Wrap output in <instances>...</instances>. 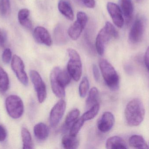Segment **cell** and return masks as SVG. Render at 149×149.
<instances>
[{"label": "cell", "instance_id": "cell-1", "mask_svg": "<svg viewBox=\"0 0 149 149\" xmlns=\"http://www.w3.org/2000/svg\"><path fill=\"white\" fill-rule=\"evenodd\" d=\"M71 76L68 71L56 67L52 71L50 76L52 89L54 94L59 98L65 96V87L71 80Z\"/></svg>", "mask_w": 149, "mask_h": 149}, {"label": "cell", "instance_id": "cell-2", "mask_svg": "<svg viewBox=\"0 0 149 149\" xmlns=\"http://www.w3.org/2000/svg\"><path fill=\"white\" fill-rule=\"evenodd\" d=\"M145 115V109L141 100L135 99L130 101L126 106L125 117L128 125L137 127L142 123Z\"/></svg>", "mask_w": 149, "mask_h": 149}, {"label": "cell", "instance_id": "cell-3", "mask_svg": "<svg viewBox=\"0 0 149 149\" xmlns=\"http://www.w3.org/2000/svg\"><path fill=\"white\" fill-rule=\"evenodd\" d=\"M99 66L102 77L107 86L112 91L118 90L120 86V78L113 66L107 59H101Z\"/></svg>", "mask_w": 149, "mask_h": 149}, {"label": "cell", "instance_id": "cell-4", "mask_svg": "<svg viewBox=\"0 0 149 149\" xmlns=\"http://www.w3.org/2000/svg\"><path fill=\"white\" fill-rule=\"evenodd\" d=\"M118 36L119 33L114 26L109 22H107L104 27L98 33L95 40V47L98 54L102 56L105 52L106 44L111 38H117Z\"/></svg>", "mask_w": 149, "mask_h": 149}, {"label": "cell", "instance_id": "cell-5", "mask_svg": "<svg viewBox=\"0 0 149 149\" xmlns=\"http://www.w3.org/2000/svg\"><path fill=\"white\" fill-rule=\"evenodd\" d=\"M70 59L67 64V71L75 81L79 80L82 74V64L80 57L74 49L67 50Z\"/></svg>", "mask_w": 149, "mask_h": 149}, {"label": "cell", "instance_id": "cell-6", "mask_svg": "<svg viewBox=\"0 0 149 149\" xmlns=\"http://www.w3.org/2000/svg\"><path fill=\"white\" fill-rule=\"evenodd\" d=\"M5 107L8 114L13 119H19L23 114V102L17 95H10L8 96L5 101Z\"/></svg>", "mask_w": 149, "mask_h": 149}, {"label": "cell", "instance_id": "cell-7", "mask_svg": "<svg viewBox=\"0 0 149 149\" xmlns=\"http://www.w3.org/2000/svg\"><path fill=\"white\" fill-rule=\"evenodd\" d=\"M30 77L36 92L38 101L39 103H43L47 97V90L45 83L40 74L35 70H31L30 71Z\"/></svg>", "mask_w": 149, "mask_h": 149}, {"label": "cell", "instance_id": "cell-8", "mask_svg": "<svg viewBox=\"0 0 149 149\" xmlns=\"http://www.w3.org/2000/svg\"><path fill=\"white\" fill-rule=\"evenodd\" d=\"M88 22L86 14L82 11H79L77 15V20L70 27L68 33L72 40H77L86 27Z\"/></svg>", "mask_w": 149, "mask_h": 149}, {"label": "cell", "instance_id": "cell-9", "mask_svg": "<svg viewBox=\"0 0 149 149\" xmlns=\"http://www.w3.org/2000/svg\"><path fill=\"white\" fill-rule=\"evenodd\" d=\"M11 66L20 82L24 85H28L29 78L25 71L24 63L19 56L14 55L11 60Z\"/></svg>", "mask_w": 149, "mask_h": 149}, {"label": "cell", "instance_id": "cell-10", "mask_svg": "<svg viewBox=\"0 0 149 149\" xmlns=\"http://www.w3.org/2000/svg\"><path fill=\"white\" fill-rule=\"evenodd\" d=\"M66 102L64 100L58 101L54 106L50 113L49 122L52 127H56L60 122L66 109Z\"/></svg>", "mask_w": 149, "mask_h": 149}, {"label": "cell", "instance_id": "cell-11", "mask_svg": "<svg viewBox=\"0 0 149 149\" xmlns=\"http://www.w3.org/2000/svg\"><path fill=\"white\" fill-rule=\"evenodd\" d=\"M144 31V24L140 17H137L134 22L129 35L130 42L136 44L142 39Z\"/></svg>", "mask_w": 149, "mask_h": 149}, {"label": "cell", "instance_id": "cell-12", "mask_svg": "<svg viewBox=\"0 0 149 149\" xmlns=\"http://www.w3.org/2000/svg\"><path fill=\"white\" fill-rule=\"evenodd\" d=\"M107 9L114 24L119 28H122L124 20L120 7L116 3L109 2L107 4Z\"/></svg>", "mask_w": 149, "mask_h": 149}, {"label": "cell", "instance_id": "cell-13", "mask_svg": "<svg viewBox=\"0 0 149 149\" xmlns=\"http://www.w3.org/2000/svg\"><path fill=\"white\" fill-rule=\"evenodd\" d=\"M115 121L114 116L112 113L109 112H105L98 121V129L102 133L108 132L113 127Z\"/></svg>", "mask_w": 149, "mask_h": 149}, {"label": "cell", "instance_id": "cell-14", "mask_svg": "<svg viewBox=\"0 0 149 149\" xmlns=\"http://www.w3.org/2000/svg\"><path fill=\"white\" fill-rule=\"evenodd\" d=\"M33 36L38 43L50 46L52 44V39L48 31L44 27L38 26L35 29Z\"/></svg>", "mask_w": 149, "mask_h": 149}, {"label": "cell", "instance_id": "cell-15", "mask_svg": "<svg viewBox=\"0 0 149 149\" xmlns=\"http://www.w3.org/2000/svg\"><path fill=\"white\" fill-rule=\"evenodd\" d=\"M120 8L127 24H129L133 18L134 8L131 0H120Z\"/></svg>", "mask_w": 149, "mask_h": 149}, {"label": "cell", "instance_id": "cell-16", "mask_svg": "<svg viewBox=\"0 0 149 149\" xmlns=\"http://www.w3.org/2000/svg\"><path fill=\"white\" fill-rule=\"evenodd\" d=\"M106 147L108 149L128 148L126 141L118 136H112L108 138L106 142Z\"/></svg>", "mask_w": 149, "mask_h": 149}, {"label": "cell", "instance_id": "cell-17", "mask_svg": "<svg viewBox=\"0 0 149 149\" xmlns=\"http://www.w3.org/2000/svg\"><path fill=\"white\" fill-rule=\"evenodd\" d=\"M58 9L60 13L67 19L72 21L74 13L70 3L68 0H60L58 3Z\"/></svg>", "mask_w": 149, "mask_h": 149}, {"label": "cell", "instance_id": "cell-18", "mask_svg": "<svg viewBox=\"0 0 149 149\" xmlns=\"http://www.w3.org/2000/svg\"><path fill=\"white\" fill-rule=\"evenodd\" d=\"M34 133L37 139L39 141H43L46 140L49 136V130L45 124L40 122L35 125Z\"/></svg>", "mask_w": 149, "mask_h": 149}, {"label": "cell", "instance_id": "cell-19", "mask_svg": "<svg viewBox=\"0 0 149 149\" xmlns=\"http://www.w3.org/2000/svg\"><path fill=\"white\" fill-rule=\"evenodd\" d=\"M30 11L27 8H23L20 10L18 13V20L20 24L29 29H31L32 24L29 18Z\"/></svg>", "mask_w": 149, "mask_h": 149}, {"label": "cell", "instance_id": "cell-20", "mask_svg": "<svg viewBox=\"0 0 149 149\" xmlns=\"http://www.w3.org/2000/svg\"><path fill=\"white\" fill-rule=\"evenodd\" d=\"M129 145L132 148L137 149H148L149 147L145 140L141 136L134 135L129 140Z\"/></svg>", "mask_w": 149, "mask_h": 149}, {"label": "cell", "instance_id": "cell-21", "mask_svg": "<svg viewBox=\"0 0 149 149\" xmlns=\"http://www.w3.org/2000/svg\"><path fill=\"white\" fill-rule=\"evenodd\" d=\"M62 145L66 149H77L79 147V141L77 136H73L70 135H65L62 141Z\"/></svg>", "mask_w": 149, "mask_h": 149}, {"label": "cell", "instance_id": "cell-22", "mask_svg": "<svg viewBox=\"0 0 149 149\" xmlns=\"http://www.w3.org/2000/svg\"><path fill=\"white\" fill-rule=\"evenodd\" d=\"M79 115V111L77 108H74L66 116L63 128L64 131H66L70 129L74 122L78 119Z\"/></svg>", "mask_w": 149, "mask_h": 149}, {"label": "cell", "instance_id": "cell-23", "mask_svg": "<svg viewBox=\"0 0 149 149\" xmlns=\"http://www.w3.org/2000/svg\"><path fill=\"white\" fill-rule=\"evenodd\" d=\"M21 134L23 142V149L33 148L32 138L29 130L26 128H22Z\"/></svg>", "mask_w": 149, "mask_h": 149}, {"label": "cell", "instance_id": "cell-24", "mask_svg": "<svg viewBox=\"0 0 149 149\" xmlns=\"http://www.w3.org/2000/svg\"><path fill=\"white\" fill-rule=\"evenodd\" d=\"M9 78L7 73L0 66V92H6L9 87Z\"/></svg>", "mask_w": 149, "mask_h": 149}, {"label": "cell", "instance_id": "cell-25", "mask_svg": "<svg viewBox=\"0 0 149 149\" xmlns=\"http://www.w3.org/2000/svg\"><path fill=\"white\" fill-rule=\"evenodd\" d=\"M99 91L96 87H93L90 90L86 103V108H89L97 103L99 97Z\"/></svg>", "mask_w": 149, "mask_h": 149}, {"label": "cell", "instance_id": "cell-26", "mask_svg": "<svg viewBox=\"0 0 149 149\" xmlns=\"http://www.w3.org/2000/svg\"><path fill=\"white\" fill-rule=\"evenodd\" d=\"M100 105L97 102L89 108L88 111L84 113L81 116V118L85 122L88 120H90L94 119L98 114L100 110Z\"/></svg>", "mask_w": 149, "mask_h": 149}, {"label": "cell", "instance_id": "cell-27", "mask_svg": "<svg viewBox=\"0 0 149 149\" xmlns=\"http://www.w3.org/2000/svg\"><path fill=\"white\" fill-rule=\"evenodd\" d=\"M85 122L81 117L77 119L71 127L70 135L72 136H77V134L82 128Z\"/></svg>", "mask_w": 149, "mask_h": 149}, {"label": "cell", "instance_id": "cell-28", "mask_svg": "<svg viewBox=\"0 0 149 149\" xmlns=\"http://www.w3.org/2000/svg\"><path fill=\"white\" fill-rule=\"evenodd\" d=\"M89 87L88 79L86 77H84L81 80L79 86V94L81 98H84L86 96L89 89Z\"/></svg>", "mask_w": 149, "mask_h": 149}, {"label": "cell", "instance_id": "cell-29", "mask_svg": "<svg viewBox=\"0 0 149 149\" xmlns=\"http://www.w3.org/2000/svg\"><path fill=\"white\" fill-rule=\"evenodd\" d=\"M10 10V0L0 1V14L3 16H6L9 14Z\"/></svg>", "mask_w": 149, "mask_h": 149}, {"label": "cell", "instance_id": "cell-30", "mask_svg": "<svg viewBox=\"0 0 149 149\" xmlns=\"http://www.w3.org/2000/svg\"><path fill=\"white\" fill-rule=\"evenodd\" d=\"M55 39L59 43H63L66 40L65 32L63 28L60 26H58L56 28L55 31Z\"/></svg>", "mask_w": 149, "mask_h": 149}, {"label": "cell", "instance_id": "cell-31", "mask_svg": "<svg viewBox=\"0 0 149 149\" xmlns=\"http://www.w3.org/2000/svg\"><path fill=\"white\" fill-rule=\"evenodd\" d=\"M12 57V52L9 48H6L4 50L2 55L3 62L5 64L10 63Z\"/></svg>", "mask_w": 149, "mask_h": 149}, {"label": "cell", "instance_id": "cell-32", "mask_svg": "<svg viewBox=\"0 0 149 149\" xmlns=\"http://www.w3.org/2000/svg\"><path fill=\"white\" fill-rule=\"evenodd\" d=\"M79 4L88 8H93L95 6V0H74Z\"/></svg>", "mask_w": 149, "mask_h": 149}, {"label": "cell", "instance_id": "cell-33", "mask_svg": "<svg viewBox=\"0 0 149 149\" xmlns=\"http://www.w3.org/2000/svg\"><path fill=\"white\" fill-rule=\"evenodd\" d=\"M7 40V34L6 31L0 29V46L4 47Z\"/></svg>", "mask_w": 149, "mask_h": 149}, {"label": "cell", "instance_id": "cell-34", "mask_svg": "<svg viewBox=\"0 0 149 149\" xmlns=\"http://www.w3.org/2000/svg\"><path fill=\"white\" fill-rule=\"evenodd\" d=\"M93 72L94 78L96 81H99L100 78V71L99 68L96 65L93 64Z\"/></svg>", "mask_w": 149, "mask_h": 149}, {"label": "cell", "instance_id": "cell-35", "mask_svg": "<svg viewBox=\"0 0 149 149\" xmlns=\"http://www.w3.org/2000/svg\"><path fill=\"white\" fill-rule=\"evenodd\" d=\"M7 137V132L5 129L1 125H0V142L5 141Z\"/></svg>", "mask_w": 149, "mask_h": 149}, {"label": "cell", "instance_id": "cell-36", "mask_svg": "<svg viewBox=\"0 0 149 149\" xmlns=\"http://www.w3.org/2000/svg\"><path fill=\"white\" fill-rule=\"evenodd\" d=\"M144 62L145 65L149 72V47L147 49L144 56Z\"/></svg>", "mask_w": 149, "mask_h": 149}, {"label": "cell", "instance_id": "cell-37", "mask_svg": "<svg viewBox=\"0 0 149 149\" xmlns=\"http://www.w3.org/2000/svg\"><path fill=\"white\" fill-rule=\"evenodd\" d=\"M136 1L138 3L141 2L143 0H136Z\"/></svg>", "mask_w": 149, "mask_h": 149}]
</instances>
